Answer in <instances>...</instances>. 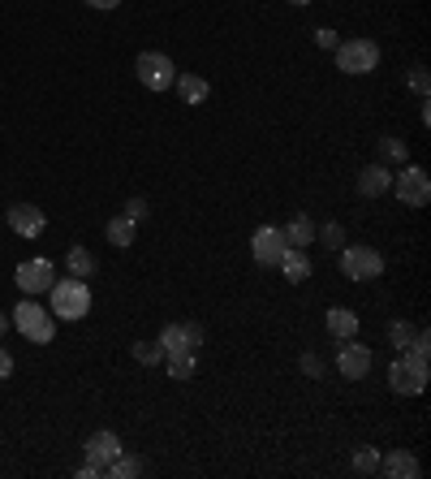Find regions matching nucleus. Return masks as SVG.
<instances>
[{"label":"nucleus","instance_id":"bb28decb","mask_svg":"<svg viewBox=\"0 0 431 479\" xmlns=\"http://www.w3.org/2000/svg\"><path fill=\"white\" fill-rule=\"evenodd\" d=\"M388 337H392V346H397V350H406V346H409V337H414V328L397 320V324H388Z\"/></svg>","mask_w":431,"mask_h":479},{"label":"nucleus","instance_id":"4468645a","mask_svg":"<svg viewBox=\"0 0 431 479\" xmlns=\"http://www.w3.org/2000/svg\"><path fill=\"white\" fill-rule=\"evenodd\" d=\"M380 471L392 479H418L423 475V466H418V457L409 454V449H392V454L380 462Z\"/></svg>","mask_w":431,"mask_h":479},{"label":"nucleus","instance_id":"a878e982","mask_svg":"<svg viewBox=\"0 0 431 479\" xmlns=\"http://www.w3.org/2000/svg\"><path fill=\"white\" fill-rule=\"evenodd\" d=\"M315 238H320L323 246H332V251H337V246L345 242V229H341V225H323V229H315Z\"/></svg>","mask_w":431,"mask_h":479},{"label":"nucleus","instance_id":"0eeeda50","mask_svg":"<svg viewBox=\"0 0 431 479\" xmlns=\"http://www.w3.org/2000/svg\"><path fill=\"white\" fill-rule=\"evenodd\" d=\"M392 191H397V199H401L406 208H427V199H431V177H427V169L406 164L401 173L392 177Z\"/></svg>","mask_w":431,"mask_h":479},{"label":"nucleus","instance_id":"20e7f679","mask_svg":"<svg viewBox=\"0 0 431 479\" xmlns=\"http://www.w3.org/2000/svg\"><path fill=\"white\" fill-rule=\"evenodd\" d=\"M341 272L349 281H375L384 272V255L375 246H345L341 251Z\"/></svg>","mask_w":431,"mask_h":479},{"label":"nucleus","instance_id":"ddd939ff","mask_svg":"<svg viewBox=\"0 0 431 479\" xmlns=\"http://www.w3.org/2000/svg\"><path fill=\"white\" fill-rule=\"evenodd\" d=\"M121 454V440H117V432H95L91 440H86V462L91 466H100V475H108V462Z\"/></svg>","mask_w":431,"mask_h":479},{"label":"nucleus","instance_id":"39448f33","mask_svg":"<svg viewBox=\"0 0 431 479\" xmlns=\"http://www.w3.org/2000/svg\"><path fill=\"white\" fill-rule=\"evenodd\" d=\"M134 74H138V83L147 91H169L177 83V66H172L164 52H143L138 61H134Z\"/></svg>","mask_w":431,"mask_h":479},{"label":"nucleus","instance_id":"6e6552de","mask_svg":"<svg viewBox=\"0 0 431 479\" xmlns=\"http://www.w3.org/2000/svg\"><path fill=\"white\" fill-rule=\"evenodd\" d=\"M285 246H289V242H285V234H280L277 225H259L255 238H251V255H255L259 268H277Z\"/></svg>","mask_w":431,"mask_h":479},{"label":"nucleus","instance_id":"f257e3e1","mask_svg":"<svg viewBox=\"0 0 431 479\" xmlns=\"http://www.w3.org/2000/svg\"><path fill=\"white\" fill-rule=\"evenodd\" d=\"M9 324L18 328L26 342H35V346H48L52 337H57V315L48 311V306L31 303V298H22L18 306H13V320Z\"/></svg>","mask_w":431,"mask_h":479},{"label":"nucleus","instance_id":"412c9836","mask_svg":"<svg viewBox=\"0 0 431 479\" xmlns=\"http://www.w3.org/2000/svg\"><path fill=\"white\" fill-rule=\"evenodd\" d=\"M65 268H69V277L86 281V277H95V255H91L86 246H74V251L65 255Z\"/></svg>","mask_w":431,"mask_h":479},{"label":"nucleus","instance_id":"f704fd0d","mask_svg":"<svg viewBox=\"0 0 431 479\" xmlns=\"http://www.w3.org/2000/svg\"><path fill=\"white\" fill-rule=\"evenodd\" d=\"M4 333H9V320H4V315H0V337H4Z\"/></svg>","mask_w":431,"mask_h":479},{"label":"nucleus","instance_id":"c85d7f7f","mask_svg":"<svg viewBox=\"0 0 431 479\" xmlns=\"http://www.w3.org/2000/svg\"><path fill=\"white\" fill-rule=\"evenodd\" d=\"M409 87H414V91H418V95H423V100H427L431 78H427V69H423V66H418V69H414V74H409Z\"/></svg>","mask_w":431,"mask_h":479},{"label":"nucleus","instance_id":"f03ea898","mask_svg":"<svg viewBox=\"0 0 431 479\" xmlns=\"http://www.w3.org/2000/svg\"><path fill=\"white\" fill-rule=\"evenodd\" d=\"M52 315H61V320H83L86 311H91V289L86 281L78 277H69V281H52Z\"/></svg>","mask_w":431,"mask_h":479},{"label":"nucleus","instance_id":"2eb2a0df","mask_svg":"<svg viewBox=\"0 0 431 479\" xmlns=\"http://www.w3.org/2000/svg\"><path fill=\"white\" fill-rule=\"evenodd\" d=\"M384 191H392V173H388L384 164H366L363 173H358V195H363V199H380Z\"/></svg>","mask_w":431,"mask_h":479},{"label":"nucleus","instance_id":"1a4fd4ad","mask_svg":"<svg viewBox=\"0 0 431 479\" xmlns=\"http://www.w3.org/2000/svg\"><path fill=\"white\" fill-rule=\"evenodd\" d=\"M52 277H57V268L48 260H22L18 272H13L22 294H48V289H52Z\"/></svg>","mask_w":431,"mask_h":479},{"label":"nucleus","instance_id":"c9c22d12","mask_svg":"<svg viewBox=\"0 0 431 479\" xmlns=\"http://www.w3.org/2000/svg\"><path fill=\"white\" fill-rule=\"evenodd\" d=\"M289 4H302V9H306V4H311V0H289Z\"/></svg>","mask_w":431,"mask_h":479},{"label":"nucleus","instance_id":"a211bd4d","mask_svg":"<svg viewBox=\"0 0 431 479\" xmlns=\"http://www.w3.org/2000/svg\"><path fill=\"white\" fill-rule=\"evenodd\" d=\"M328 333L341 337V342L358 337V315H354L349 306H332V311H328Z\"/></svg>","mask_w":431,"mask_h":479},{"label":"nucleus","instance_id":"2f4dec72","mask_svg":"<svg viewBox=\"0 0 431 479\" xmlns=\"http://www.w3.org/2000/svg\"><path fill=\"white\" fill-rule=\"evenodd\" d=\"M4 376H13V354L0 346V380H4Z\"/></svg>","mask_w":431,"mask_h":479},{"label":"nucleus","instance_id":"b1692460","mask_svg":"<svg viewBox=\"0 0 431 479\" xmlns=\"http://www.w3.org/2000/svg\"><path fill=\"white\" fill-rule=\"evenodd\" d=\"M354 471H358V475H375V471H380V449H371V445L354 449Z\"/></svg>","mask_w":431,"mask_h":479},{"label":"nucleus","instance_id":"6ab92c4d","mask_svg":"<svg viewBox=\"0 0 431 479\" xmlns=\"http://www.w3.org/2000/svg\"><path fill=\"white\" fill-rule=\"evenodd\" d=\"M198 371V350H172L169 354V380H190Z\"/></svg>","mask_w":431,"mask_h":479},{"label":"nucleus","instance_id":"cd10ccee","mask_svg":"<svg viewBox=\"0 0 431 479\" xmlns=\"http://www.w3.org/2000/svg\"><path fill=\"white\" fill-rule=\"evenodd\" d=\"M380 147H384L388 160H401V164H406V143H401V138H384Z\"/></svg>","mask_w":431,"mask_h":479},{"label":"nucleus","instance_id":"f3484780","mask_svg":"<svg viewBox=\"0 0 431 479\" xmlns=\"http://www.w3.org/2000/svg\"><path fill=\"white\" fill-rule=\"evenodd\" d=\"M177 95H181V104H203L207 95H212V87H207V78H198V74H177Z\"/></svg>","mask_w":431,"mask_h":479},{"label":"nucleus","instance_id":"f8f14e48","mask_svg":"<svg viewBox=\"0 0 431 479\" xmlns=\"http://www.w3.org/2000/svg\"><path fill=\"white\" fill-rule=\"evenodd\" d=\"M203 346V328L194 324V320H186V324H164V333H160V350L164 354H172V350H198Z\"/></svg>","mask_w":431,"mask_h":479},{"label":"nucleus","instance_id":"423d86ee","mask_svg":"<svg viewBox=\"0 0 431 479\" xmlns=\"http://www.w3.org/2000/svg\"><path fill=\"white\" fill-rule=\"evenodd\" d=\"M375 66H380V48L371 40H345V44H337V69L341 74H371Z\"/></svg>","mask_w":431,"mask_h":479},{"label":"nucleus","instance_id":"c756f323","mask_svg":"<svg viewBox=\"0 0 431 479\" xmlns=\"http://www.w3.org/2000/svg\"><path fill=\"white\" fill-rule=\"evenodd\" d=\"M126 217L129 220H143V217H147V199H129V203H126Z\"/></svg>","mask_w":431,"mask_h":479},{"label":"nucleus","instance_id":"9b49d317","mask_svg":"<svg viewBox=\"0 0 431 479\" xmlns=\"http://www.w3.org/2000/svg\"><path fill=\"white\" fill-rule=\"evenodd\" d=\"M9 229L18 234V238H40L43 225H48V217H43V208H35V203H13L9 208Z\"/></svg>","mask_w":431,"mask_h":479},{"label":"nucleus","instance_id":"9d476101","mask_svg":"<svg viewBox=\"0 0 431 479\" xmlns=\"http://www.w3.org/2000/svg\"><path fill=\"white\" fill-rule=\"evenodd\" d=\"M371 346H358L354 337H349V346H341L337 350V371H341L345 380H363L366 371H371Z\"/></svg>","mask_w":431,"mask_h":479},{"label":"nucleus","instance_id":"393cba45","mask_svg":"<svg viewBox=\"0 0 431 479\" xmlns=\"http://www.w3.org/2000/svg\"><path fill=\"white\" fill-rule=\"evenodd\" d=\"M134 359H138L143 368H151V363L164 359V350H160V342H138V346H134Z\"/></svg>","mask_w":431,"mask_h":479},{"label":"nucleus","instance_id":"473e14b6","mask_svg":"<svg viewBox=\"0 0 431 479\" xmlns=\"http://www.w3.org/2000/svg\"><path fill=\"white\" fill-rule=\"evenodd\" d=\"M315 44H320V48H337V31H315Z\"/></svg>","mask_w":431,"mask_h":479},{"label":"nucleus","instance_id":"72a5a7b5","mask_svg":"<svg viewBox=\"0 0 431 479\" xmlns=\"http://www.w3.org/2000/svg\"><path fill=\"white\" fill-rule=\"evenodd\" d=\"M83 4H91V9H117L121 0H83Z\"/></svg>","mask_w":431,"mask_h":479},{"label":"nucleus","instance_id":"7ed1b4c3","mask_svg":"<svg viewBox=\"0 0 431 479\" xmlns=\"http://www.w3.org/2000/svg\"><path fill=\"white\" fill-rule=\"evenodd\" d=\"M388 385H392V393H423L427 389V359L423 354H401L388 368Z\"/></svg>","mask_w":431,"mask_h":479},{"label":"nucleus","instance_id":"aec40b11","mask_svg":"<svg viewBox=\"0 0 431 479\" xmlns=\"http://www.w3.org/2000/svg\"><path fill=\"white\" fill-rule=\"evenodd\" d=\"M280 234H285V242H289V246H302V251H306V246L315 242V225H311V217H294L285 229H280Z\"/></svg>","mask_w":431,"mask_h":479},{"label":"nucleus","instance_id":"7c9ffc66","mask_svg":"<svg viewBox=\"0 0 431 479\" xmlns=\"http://www.w3.org/2000/svg\"><path fill=\"white\" fill-rule=\"evenodd\" d=\"M302 368H306V376H323V363L315 354H302Z\"/></svg>","mask_w":431,"mask_h":479},{"label":"nucleus","instance_id":"4be33fe9","mask_svg":"<svg viewBox=\"0 0 431 479\" xmlns=\"http://www.w3.org/2000/svg\"><path fill=\"white\" fill-rule=\"evenodd\" d=\"M134 238H138V220H129L126 212L108 220V242H112V246H129Z\"/></svg>","mask_w":431,"mask_h":479},{"label":"nucleus","instance_id":"dca6fc26","mask_svg":"<svg viewBox=\"0 0 431 479\" xmlns=\"http://www.w3.org/2000/svg\"><path fill=\"white\" fill-rule=\"evenodd\" d=\"M277 268L285 272V281H306V277H311V260H306L302 246H285V255H280Z\"/></svg>","mask_w":431,"mask_h":479},{"label":"nucleus","instance_id":"5701e85b","mask_svg":"<svg viewBox=\"0 0 431 479\" xmlns=\"http://www.w3.org/2000/svg\"><path fill=\"white\" fill-rule=\"evenodd\" d=\"M138 471H143V462L134 454H126V449L108 462V475H117V479H129V475H138Z\"/></svg>","mask_w":431,"mask_h":479}]
</instances>
